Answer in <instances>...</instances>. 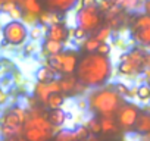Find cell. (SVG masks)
Segmentation results:
<instances>
[{
	"instance_id": "cell-1",
	"label": "cell",
	"mask_w": 150,
	"mask_h": 141,
	"mask_svg": "<svg viewBox=\"0 0 150 141\" xmlns=\"http://www.w3.org/2000/svg\"><path fill=\"white\" fill-rule=\"evenodd\" d=\"M112 72V65L108 56H102L99 53H88L81 60H78L77 66V78L81 84L88 87L103 85Z\"/></svg>"
},
{
	"instance_id": "cell-2",
	"label": "cell",
	"mask_w": 150,
	"mask_h": 141,
	"mask_svg": "<svg viewBox=\"0 0 150 141\" xmlns=\"http://www.w3.org/2000/svg\"><path fill=\"white\" fill-rule=\"evenodd\" d=\"M90 106L102 116H113L121 107V96L113 90H100L90 96Z\"/></svg>"
},
{
	"instance_id": "cell-3",
	"label": "cell",
	"mask_w": 150,
	"mask_h": 141,
	"mask_svg": "<svg viewBox=\"0 0 150 141\" xmlns=\"http://www.w3.org/2000/svg\"><path fill=\"white\" fill-rule=\"evenodd\" d=\"M54 126L43 116L27 119L24 137L27 141H49L53 137Z\"/></svg>"
},
{
	"instance_id": "cell-4",
	"label": "cell",
	"mask_w": 150,
	"mask_h": 141,
	"mask_svg": "<svg viewBox=\"0 0 150 141\" xmlns=\"http://www.w3.org/2000/svg\"><path fill=\"white\" fill-rule=\"evenodd\" d=\"M146 69V53L141 49H132L131 51L121 56L119 72L127 77L143 74Z\"/></svg>"
},
{
	"instance_id": "cell-5",
	"label": "cell",
	"mask_w": 150,
	"mask_h": 141,
	"mask_svg": "<svg viewBox=\"0 0 150 141\" xmlns=\"http://www.w3.org/2000/svg\"><path fill=\"white\" fill-rule=\"evenodd\" d=\"M49 66L54 72L72 75L78 66V54L75 51H60L49 57Z\"/></svg>"
},
{
	"instance_id": "cell-6",
	"label": "cell",
	"mask_w": 150,
	"mask_h": 141,
	"mask_svg": "<svg viewBox=\"0 0 150 141\" xmlns=\"http://www.w3.org/2000/svg\"><path fill=\"white\" fill-rule=\"evenodd\" d=\"M131 34L140 47L150 50V15H137L131 25Z\"/></svg>"
},
{
	"instance_id": "cell-7",
	"label": "cell",
	"mask_w": 150,
	"mask_h": 141,
	"mask_svg": "<svg viewBox=\"0 0 150 141\" xmlns=\"http://www.w3.org/2000/svg\"><path fill=\"white\" fill-rule=\"evenodd\" d=\"M77 24L87 34L94 32L100 27V11L97 6L93 8H81L77 12Z\"/></svg>"
},
{
	"instance_id": "cell-8",
	"label": "cell",
	"mask_w": 150,
	"mask_h": 141,
	"mask_svg": "<svg viewBox=\"0 0 150 141\" xmlns=\"http://www.w3.org/2000/svg\"><path fill=\"white\" fill-rule=\"evenodd\" d=\"M3 37L9 44L19 46L24 44L25 40L28 38V30L24 22L21 21H11L3 27Z\"/></svg>"
},
{
	"instance_id": "cell-9",
	"label": "cell",
	"mask_w": 150,
	"mask_h": 141,
	"mask_svg": "<svg viewBox=\"0 0 150 141\" xmlns=\"http://www.w3.org/2000/svg\"><path fill=\"white\" fill-rule=\"evenodd\" d=\"M138 115H140V109L137 104L125 103L116 110V122L122 129L131 131V129H134V125H135Z\"/></svg>"
},
{
	"instance_id": "cell-10",
	"label": "cell",
	"mask_w": 150,
	"mask_h": 141,
	"mask_svg": "<svg viewBox=\"0 0 150 141\" xmlns=\"http://www.w3.org/2000/svg\"><path fill=\"white\" fill-rule=\"evenodd\" d=\"M27 122V115L24 112V109L21 107H13L9 112H6L2 118V125L9 126L15 131H19L21 126Z\"/></svg>"
},
{
	"instance_id": "cell-11",
	"label": "cell",
	"mask_w": 150,
	"mask_h": 141,
	"mask_svg": "<svg viewBox=\"0 0 150 141\" xmlns=\"http://www.w3.org/2000/svg\"><path fill=\"white\" fill-rule=\"evenodd\" d=\"M34 93H35V97H37L43 104H46V102H47V99H49V96H50L52 93H62V91H60L59 81H57V80H52V81H49V82H38V84L35 85Z\"/></svg>"
},
{
	"instance_id": "cell-12",
	"label": "cell",
	"mask_w": 150,
	"mask_h": 141,
	"mask_svg": "<svg viewBox=\"0 0 150 141\" xmlns=\"http://www.w3.org/2000/svg\"><path fill=\"white\" fill-rule=\"evenodd\" d=\"M47 38L49 40H54V41H59V43H63L66 38H68V30L65 28L63 24L60 22H56V24H52L47 30Z\"/></svg>"
},
{
	"instance_id": "cell-13",
	"label": "cell",
	"mask_w": 150,
	"mask_h": 141,
	"mask_svg": "<svg viewBox=\"0 0 150 141\" xmlns=\"http://www.w3.org/2000/svg\"><path fill=\"white\" fill-rule=\"evenodd\" d=\"M44 3L47 5L50 11L56 13H65L77 3V0H44Z\"/></svg>"
},
{
	"instance_id": "cell-14",
	"label": "cell",
	"mask_w": 150,
	"mask_h": 141,
	"mask_svg": "<svg viewBox=\"0 0 150 141\" xmlns=\"http://www.w3.org/2000/svg\"><path fill=\"white\" fill-rule=\"evenodd\" d=\"M134 131L143 135H150V113L140 110V115L134 125Z\"/></svg>"
},
{
	"instance_id": "cell-15",
	"label": "cell",
	"mask_w": 150,
	"mask_h": 141,
	"mask_svg": "<svg viewBox=\"0 0 150 141\" xmlns=\"http://www.w3.org/2000/svg\"><path fill=\"white\" fill-rule=\"evenodd\" d=\"M47 121L53 126H62L66 121V113L62 109H52L47 115Z\"/></svg>"
},
{
	"instance_id": "cell-16",
	"label": "cell",
	"mask_w": 150,
	"mask_h": 141,
	"mask_svg": "<svg viewBox=\"0 0 150 141\" xmlns=\"http://www.w3.org/2000/svg\"><path fill=\"white\" fill-rule=\"evenodd\" d=\"M100 128L103 132L106 134H112L118 129V123H116V119L113 116H102L100 119Z\"/></svg>"
},
{
	"instance_id": "cell-17",
	"label": "cell",
	"mask_w": 150,
	"mask_h": 141,
	"mask_svg": "<svg viewBox=\"0 0 150 141\" xmlns=\"http://www.w3.org/2000/svg\"><path fill=\"white\" fill-rule=\"evenodd\" d=\"M35 78L38 82H49V81L54 80V70L50 66H43L37 70Z\"/></svg>"
},
{
	"instance_id": "cell-18",
	"label": "cell",
	"mask_w": 150,
	"mask_h": 141,
	"mask_svg": "<svg viewBox=\"0 0 150 141\" xmlns=\"http://www.w3.org/2000/svg\"><path fill=\"white\" fill-rule=\"evenodd\" d=\"M65 102V96L63 93H52L46 102V106L52 110V109H60V106Z\"/></svg>"
},
{
	"instance_id": "cell-19",
	"label": "cell",
	"mask_w": 150,
	"mask_h": 141,
	"mask_svg": "<svg viewBox=\"0 0 150 141\" xmlns=\"http://www.w3.org/2000/svg\"><path fill=\"white\" fill-rule=\"evenodd\" d=\"M24 9L27 11V13L30 15H40L41 13V5L38 0H22Z\"/></svg>"
},
{
	"instance_id": "cell-20",
	"label": "cell",
	"mask_w": 150,
	"mask_h": 141,
	"mask_svg": "<svg viewBox=\"0 0 150 141\" xmlns=\"http://www.w3.org/2000/svg\"><path fill=\"white\" fill-rule=\"evenodd\" d=\"M43 47H44V51L47 53V54H57V53H60L62 51V43H59V41H54V40H46L44 41V44H43Z\"/></svg>"
},
{
	"instance_id": "cell-21",
	"label": "cell",
	"mask_w": 150,
	"mask_h": 141,
	"mask_svg": "<svg viewBox=\"0 0 150 141\" xmlns=\"http://www.w3.org/2000/svg\"><path fill=\"white\" fill-rule=\"evenodd\" d=\"M59 85H60L62 93H71L74 90V87L77 85V82H75V80L72 77H66V78L59 80Z\"/></svg>"
},
{
	"instance_id": "cell-22",
	"label": "cell",
	"mask_w": 150,
	"mask_h": 141,
	"mask_svg": "<svg viewBox=\"0 0 150 141\" xmlns=\"http://www.w3.org/2000/svg\"><path fill=\"white\" fill-rule=\"evenodd\" d=\"M137 97L140 102L149 103L150 102V87L147 84H141L140 87H137Z\"/></svg>"
},
{
	"instance_id": "cell-23",
	"label": "cell",
	"mask_w": 150,
	"mask_h": 141,
	"mask_svg": "<svg viewBox=\"0 0 150 141\" xmlns=\"http://www.w3.org/2000/svg\"><path fill=\"white\" fill-rule=\"evenodd\" d=\"M56 141H75L74 131H69V129H62V131H59L57 135H56Z\"/></svg>"
},
{
	"instance_id": "cell-24",
	"label": "cell",
	"mask_w": 150,
	"mask_h": 141,
	"mask_svg": "<svg viewBox=\"0 0 150 141\" xmlns=\"http://www.w3.org/2000/svg\"><path fill=\"white\" fill-rule=\"evenodd\" d=\"M90 131L87 126H80L78 129L74 131V135H75V141H83V140H87Z\"/></svg>"
},
{
	"instance_id": "cell-25",
	"label": "cell",
	"mask_w": 150,
	"mask_h": 141,
	"mask_svg": "<svg viewBox=\"0 0 150 141\" xmlns=\"http://www.w3.org/2000/svg\"><path fill=\"white\" fill-rule=\"evenodd\" d=\"M99 44H100V43L96 40V37H90V38L86 41V44H84V49H86L88 53H96V50H97Z\"/></svg>"
},
{
	"instance_id": "cell-26",
	"label": "cell",
	"mask_w": 150,
	"mask_h": 141,
	"mask_svg": "<svg viewBox=\"0 0 150 141\" xmlns=\"http://www.w3.org/2000/svg\"><path fill=\"white\" fill-rule=\"evenodd\" d=\"M109 35H110V28H109V27H103V28L97 32L96 40H97L99 43H106V40L109 38Z\"/></svg>"
},
{
	"instance_id": "cell-27",
	"label": "cell",
	"mask_w": 150,
	"mask_h": 141,
	"mask_svg": "<svg viewBox=\"0 0 150 141\" xmlns=\"http://www.w3.org/2000/svg\"><path fill=\"white\" fill-rule=\"evenodd\" d=\"M115 91H116L119 96H122V97H128V96H129V88H128L124 82H116Z\"/></svg>"
},
{
	"instance_id": "cell-28",
	"label": "cell",
	"mask_w": 150,
	"mask_h": 141,
	"mask_svg": "<svg viewBox=\"0 0 150 141\" xmlns=\"http://www.w3.org/2000/svg\"><path fill=\"white\" fill-rule=\"evenodd\" d=\"M87 128H88L90 132L99 134V132L102 131V128H100V121H97V119H90V122L87 123Z\"/></svg>"
},
{
	"instance_id": "cell-29",
	"label": "cell",
	"mask_w": 150,
	"mask_h": 141,
	"mask_svg": "<svg viewBox=\"0 0 150 141\" xmlns=\"http://www.w3.org/2000/svg\"><path fill=\"white\" fill-rule=\"evenodd\" d=\"M96 53H99L102 56H108L110 53V46L108 43H100L99 47H97V50H96Z\"/></svg>"
},
{
	"instance_id": "cell-30",
	"label": "cell",
	"mask_w": 150,
	"mask_h": 141,
	"mask_svg": "<svg viewBox=\"0 0 150 141\" xmlns=\"http://www.w3.org/2000/svg\"><path fill=\"white\" fill-rule=\"evenodd\" d=\"M137 3H138V0H121L119 2V5L125 9H135Z\"/></svg>"
},
{
	"instance_id": "cell-31",
	"label": "cell",
	"mask_w": 150,
	"mask_h": 141,
	"mask_svg": "<svg viewBox=\"0 0 150 141\" xmlns=\"http://www.w3.org/2000/svg\"><path fill=\"white\" fill-rule=\"evenodd\" d=\"M113 6V2L112 0H100V6H99V11L100 12H109V9Z\"/></svg>"
},
{
	"instance_id": "cell-32",
	"label": "cell",
	"mask_w": 150,
	"mask_h": 141,
	"mask_svg": "<svg viewBox=\"0 0 150 141\" xmlns=\"http://www.w3.org/2000/svg\"><path fill=\"white\" fill-rule=\"evenodd\" d=\"M97 6V0H81V8H93Z\"/></svg>"
},
{
	"instance_id": "cell-33",
	"label": "cell",
	"mask_w": 150,
	"mask_h": 141,
	"mask_svg": "<svg viewBox=\"0 0 150 141\" xmlns=\"http://www.w3.org/2000/svg\"><path fill=\"white\" fill-rule=\"evenodd\" d=\"M86 35H87V32H86L83 28H80V27L74 31V37H75V38H84Z\"/></svg>"
},
{
	"instance_id": "cell-34",
	"label": "cell",
	"mask_w": 150,
	"mask_h": 141,
	"mask_svg": "<svg viewBox=\"0 0 150 141\" xmlns=\"http://www.w3.org/2000/svg\"><path fill=\"white\" fill-rule=\"evenodd\" d=\"M28 35H30L33 40H37V38L41 35V30H40L38 27H37V28H33V30H31V32H30Z\"/></svg>"
},
{
	"instance_id": "cell-35",
	"label": "cell",
	"mask_w": 150,
	"mask_h": 141,
	"mask_svg": "<svg viewBox=\"0 0 150 141\" xmlns=\"http://www.w3.org/2000/svg\"><path fill=\"white\" fill-rule=\"evenodd\" d=\"M6 99H8V96H6V93L0 88V104H3L5 102H6Z\"/></svg>"
},
{
	"instance_id": "cell-36",
	"label": "cell",
	"mask_w": 150,
	"mask_h": 141,
	"mask_svg": "<svg viewBox=\"0 0 150 141\" xmlns=\"http://www.w3.org/2000/svg\"><path fill=\"white\" fill-rule=\"evenodd\" d=\"M144 13L150 15V0H146L144 2Z\"/></svg>"
},
{
	"instance_id": "cell-37",
	"label": "cell",
	"mask_w": 150,
	"mask_h": 141,
	"mask_svg": "<svg viewBox=\"0 0 150 141\" xmlns=\"http://www.w3.org/2000/svg\"><path fill=\"white\" fill-rule=\"evenodd\" d=\"M112 2H116V3H119V2H121V0H112Z\"/></svg>"
},
{
	"instance_id": "cell-38",
	"label": "cell",
	"mask_w": 150,
	"mask_h": 141,
	"mask_svg": "<svg viewBox=\"0 0 150 141\" xmlns=\"http://www.w3.org/2000/svg\"><path fill=\"white\" fill-rule=\"evenodd\" d=\"M147 85H149V87H150V80H147Z\"/></svg>"
}]
</instances>
